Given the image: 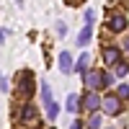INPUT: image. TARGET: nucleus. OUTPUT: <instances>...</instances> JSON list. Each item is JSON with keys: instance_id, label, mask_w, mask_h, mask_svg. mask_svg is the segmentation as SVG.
I'll return each mask as SVG.
<instances>
[{"instance_id": "1", "label": "nucleus", "mask_w": 129, "mask_h": 129, "mask_svg": "<svg viewBox=\"0 0 129 129\" xmlns=\"http://www.w3.org/2000/svg\"><path fill=\"white\" fill-rule=\"evenodd\" d=\"M41 101H44L47 116H49V119H54V116L59 114V106L54 103V98H52V88H49V83H41Z\"/></svg>"}, {"instance_id": "2", "label": "nucleus", "mask_w": 129, "mask_h": 129, "mask_svg": "<svg viewBox=\"0 0 129 129\" xmlns=\"http://www.w3.org/2000/svg\"><path fill=\"white\" fill-rule=\"evenodd\" d=\"M34 75H31L28 70L23 72V75H18V93L23 95V98H31V95H34Z\"/></svg>"}, {"instance_id": "3", "label": "nucleus", "mask_w": 129, "mask_h": 129, "mask_svg": "<svg viewBox=\"0 0 129 129\" xmlns=\"http://www.w3.org/2000/svg\"><path fill=\"white\" fill-rule=\"evenodd\" d=\"M101 106H103V111L109 116H119L121 114V101L116 98V95H106V98H101Z\"/></svg>"}, {"instance_id": "4", "label": "nucleus", "mask_w": 129, "mask_h": 129, "mask_svg": "<svg viewBox=\"0 0 129 129\" xmlns=\"http://www.w3.org/2000/svg\"><path fill=\"white\" fill-rule=\"evenodd\" d=\"M109 28L116 31V34L124 31V28H126V18H124L121 13H111V16H109Z\"/></svg>"}, {"instance_id": "5", "label": "nucleus", "mask_w": 129, "mask_h": 129, "mask_svg": "<svg viewBox=\"0 0 129 129\" xmlns=\"http://www.w3.org/2000/svg\"><path fill=\"white\" fill-rule=\"evenodd\" d=\"M83 83L88 85V90H95V88L101 85V72H98V70H88V72H85V78H83Z\"/></svg>"}, {"instance_id": "6", "label": "nucleus", "mask_w": 129, "mask_h": 129, "mask_svg": "<svg viewBox=\"0 0 129 129\" xmlns=\"http://www.w3.org/2000/svg\"><path fill=\"white\" fill-rule=\"evenodd\" d=\"M83 101H85V109H90V111H98V109H101V95L95 93V90H90Z\"/></svg>"}, {"instance_id": "7", "label": "nucleus", "mask_w": 129, "mask_h": 129, "mask_svg": "<svg viewBox=\"0 0 129 129\" xmlns=\"http://www.w3.org/2000/svg\"><path fill=\"white\" fill-rule=\"evenodd\" d=\"M119 57H121V52L116 49V47H106V49H103V62L116 64V62H119Z\"/></svg>"}, {"instance_id": "8", "label": "nucleus", "mask_w": 129, "mask_h": 129, "mask_svg": "<svg viewBox=\"0 0 129 129\" xmlns=\"http://www.w3.org/2000/svg\"><path fill=\"white\" fill-rule=\"evenodd\" d=\"M59 70L64 75L72 72V57H70V52H62V54H59Z\"/></svg>"}, {"instance_id": "9", "label": "nucleus", "mask_w": 129, "mask_h": 129, "mask_svg": "<svg viewBox=\"0 0 129 129\" xmlns=\"http://www.w3.org/2000/svg\"><path fill=\"white\" fill-rule=\"evenodd\" d=\"M21 119H23L26 124H34V119H36V109H34V106H26L23 114H21Z\"/></svg>"}, {"instance_id": "10", "label": "nucleus", "mask_w": 129, "mask_h": 129, "mask_svg": "<svg viewBox=\"0 0 129 129\" xmlns=\"http://www.w3.org/2000/svg\"><path fill=\"white\" fill-rule=\"evenodd\" d=\"M90 36H93L90 26H85V28L80 31V36H78V44H80V47H85V44H88V41H90Z\"/></svg>"}, {"instance_id": "11", "label": "nucleus", "mask_w": 129, "mask_h": 129, "mask_svg": "<svg viewBox=\"0 0 129 129\" xmlns=\"http://www.w3.org/2000/svg\"><path fill=\"white\" fill-rule=\"evenodd\" d=\"M88 64H90V57H88V54H83V57H78V62H75L72 67L78 70V72H83V70H88Z\"/></svg>"}, {"instance_id": "12", "label": "nucleus", "mask_w": 129, "mask_h": 129, "mask_svg": "<svg viewBox=\"0 0 129 129\" xmlns=\"http://www.w3.org/2000/svg\"><path fill=\"white\" fill-rule=\"evenodd\" d=\"M101 121H103L101 114H93L90 119H88V129H101Z\"/></svg>"}, {"instance_id": "13", "label": "nucleus", "mask_w": 129, "mask_h": 129, "mask_svg": "<svg viewBox=\"0 0 129 129\" xmlns=\"http://www.w3.org/2000/svg\"><path fill=\"white\" fill-rule=\"evenodd\" d=\"M67 111H78V95H67Z\"/></svg>"}, {"instance_id": "14", "label": "nucleus", "mask_w": 129, "mask_h": 129, "mask_svg": "<svg viewBox=\"0 0 129 129\" xmlns=\"http://www.w3.org/2000/svg\"><path fill=\"white\" fill-rule=\"evenodd\" d=\"M116 98H129V85H119V88H116Z\"/></svg>"}, {"instance_id": "15", "label": "nucleus", "mask_w": 129, "mask_h": 129, "mask_svg": "<svg viewBox=\"0 0 129 129\" xmlns=\"http://www.w3.org/2000/svg\"><path fill=\"white\" fill-rule=\"evenodd\" d=\"M126 72H129V64H126V62H116V75H121V78H124Z\"/></svg>"}, {"instance_id": "16", "label": "nucleus", "mask_w": 129, "mask_h": 129, "mask_svg": "<svg viewBox=\"0 0 129 129\" xmlns=\"http://www.w3.org/2000/svg\"><path fill=\"white\" fill-rule=\"evenodd\" d=\"M101 85H114V75H109V72H101Z\"/></svg>"}, {"instance_id": "17", "label": "nucleus", "mask_w": 129, "mask_h": 129, "mask_svg": "<svg viewBox=\"0 0 129 129\" xmlns=\"http://www.w3.org/2000/svg\"><path fill=\"white\" fill-rule=\"evenodd\" d=\"M93 21H95V13L93 10H85V26H90Z\"/></svg>"}, {"instance_id": "18", "label": "nucleus", "mask_w": 129, "mask_h": 129, "mask_svg": "<svg viewBox=\"0 0 129 129\" xmlns=\"http://www.w3.org/2000/svg\"><path fill=\"white\" fill-rule=\"evenodd\" d=\"M3 41H5V31L0 28V44H3Z\"/></svg>"}, {"instance_id": "19", "label": "nucleus", "mask_w": 129, "mask_h": 129, "mask_svg": "<svg viewBox=\"0 0 129 129\" xmlns=\"http://www.w3.org/2000/svg\"><path fill=\"white\" fill-rule=\"evenodd\" d=\"M67 3H70V5H75V3H78V0H67Z\"/></svg>"}]
</instances>
